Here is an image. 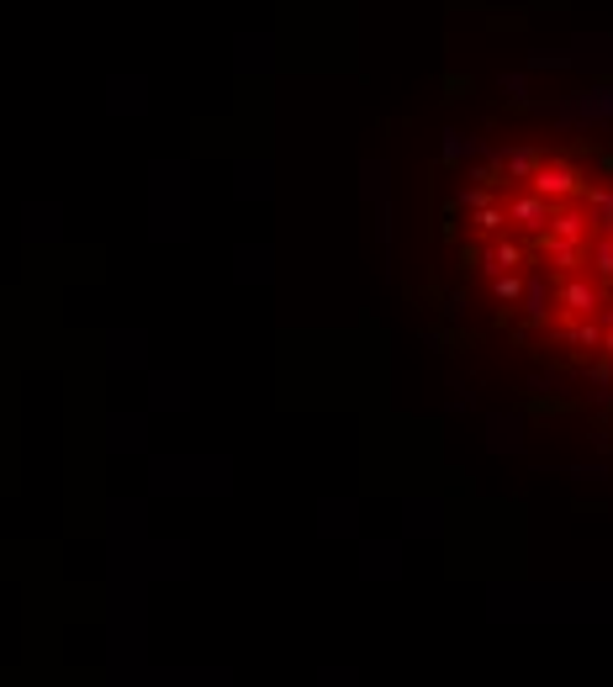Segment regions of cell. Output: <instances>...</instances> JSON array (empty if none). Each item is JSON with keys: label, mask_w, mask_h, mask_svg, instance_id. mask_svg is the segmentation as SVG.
Returning a JSON list of instances; mask_svg holds the SVG:
<instances>
[{"label": "cell", "mask_w": 613, "mask_h": 687, "mask_svg": "<svg viewBox=\"0 0 613 687\" xmlns=\"http://www.w3.org/2000/svg\"><path fill=\"white\" fill-rule=\"evenodd\" d=\"M529 180H534V196L540 201H577L582 196V175L571 164H540Z\"/></svg>", "instance_id": "cell-1"}, {"label": "cell", "mask_w": 613, "mask_h": 687, "mask_svg": "<svg viewBox=\"0 0 613 687\" xmlns=\"http://www.w3.org/2000/svg\"><path fill=\"white\" fill-rule=\"evenodd\" d=\"M550 238H561V244H582L587 238V207H550Z\"/></svg>", "instance_id": "cell-2"}, {"label": "cell", "mask_w": 613, "mask_h": 687, "mask_svg": "<svg viewBox=\"0 0 613 687\" xmlns=\"http://www.w3.org/2000/svg\"><path fill=\"white\" fill-rule=\"evenodd\" d=\"M561 307L577 312V318H592V312L603 307V291L587 286V281H561Z\"/></svg>", "instance_id": "cell-3"}, {"label": "cell", "mask_w": 613, "mask_h": 687, "mask_svg": "<svg viewBox=\"0 0 613 687\" xmlns=\"http://www.w3.org/2000/svg\"><path fill=\"white\" fill-rule=\"evenodd\" d=\"M508 222H524L529 233L545 228V222H550V201H540V196H518L513 207H508Z\"/></svg>", "instance_id": "cell-4"}, {"label": "cell", "mask_w": 613, "mask_h": 687, "mask_svg": "<svg viewBox=\"0 0 613 687\" xmlns=\"http://www.w3.org/2000/svg\"><path fill=\"white\" fill-rule=\"evenodd\" d=\"M534 170H540V154H534V148H513V154L503 159V175L508 180H529Z\"/></svg>", "instance_id": "cell-5"}, {"label": "cell", "mask_w": 613, "mask_h": 687, "mask_svg": "<svg viewBox=\"0 0 613 687\" xmlns=\"http://www.w3.org/2000/svg\"><path fill=\"white\" fill-rule=\"evenodd\" d=\"M518 259H524V249H518V244H492V249H487V270L503 275V270L518 265Z\"/></svg>", "instance_id": "cell-6"}, {"label": "cell", "mask_w": 613, "mask_h": 687, "mask_svg": "<svg viewBox=\"0 0 613 687\" xmlns=\"http://www.w3.org/2000/svg\"><path fill=\"white\" fill-rule=\"evenodd\" d=\"M471 222H476V233H481V238H492V233H503V228H508V212H503V207H492V201H487V207H481Z\"/></svg>", "instance_id": "cell-7"}, {"label": "cell", "mask_w": 613, "mask_h": 687, "mask_svg": "<svg viewBox=\"0 0 613 687\" xmlns=\"http://www.w3.org/2000/svg\"><path fill=\"white\" fill-rule=\"evenodd\" d=\"M545 302H550V291L540 281H524V312L529 318H545Z\"/></svg>", "instance_id": "cell-8"}, {"label": "cell", "mask_w": 613, "mask_h": 687, "mask_svg": "<svg viewBox=\"0 0 613 687\" xmlns=\"http://www.w3.org/2000/svg\"><path fill=\"white\" fill-rule=\"evenodd\" d=\"M571 344H582V349L603 344V328L598 323H571Z\"/></svg>", "instance_id": "cell-9"}, {"label": "cell", "mask_w": 613, "mask_h": 687, "mask_svg": "<svg viewBox=\"0 0 613 687\" xmlns=\"http://www.w3.org/2000/svg\"><path fill=\"white\" fill-rule=\"evenodd\" d=\"M497 302H518V296H524V281H518V275H497Z\"/></svg>", "instance_id": "cell-10"}]
</instances>
